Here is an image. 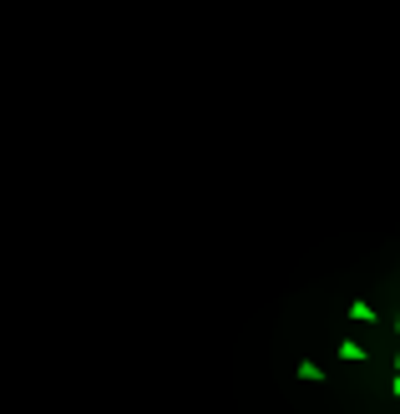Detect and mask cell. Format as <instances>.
Instances as JSON below:
<instances>
[{"mask_svg":"<svg viewBox=\"0 0 400 414\" xmlns=\"http://www.w3.org/2000/svg\"><path fill=\"white\" fill-rule=\"evenodd\" d=\"M350 318H355V323H375V309H370L365 298H355V303H350Z\"/></svg>","mask_w":400,"mask_h":414,"instance_id":"cell-1","label":"cell"},{"mask_svg":"<svg viewBox=\"0 0 400 414\" xmlns=\"http://www.w3.org/2000/svg\"><path fill=\"white\" fill-rule=\"evenodd\" d=\"M340 359H345V364H360V359H365V348L355 343V339H345V343H340Z\"/></svg>","mask_w":400,"mask_h":414,"instance_id":"cell-2","label":"cell"},{"mask_svg":"<svg viewBox=\"0 0 400 414\" xmlns=\"http://www.w3.org/2000/svg\"><path fill=\"white\" fill-rule=\"evenodd\" d=\"M294 374H299V379H309V384H320V379H324V369H320V364H299Z\"/></svg>","mask_w":400,"mask_h":414,"instance_id":"cell-3","label":"cell"},{"mask_svg":"<svg viewBox=\"0 0 400 414\" xmlns=\"http://www.w3.org/2000/svg\"><path fill=\"white\" fill-rule=\"evenodd\" d=\"M395 329H400V313H395Z\"/></svg>","mask_w":400,"mask_h":414,"instance_id":"cell-4","label":"cell"},{"mask_svg":"<svg viewBox=\"0 0 400 414\" xmlns=\"http://www.w3.org/2000/svg\"><path fill=\"white\" fill-rule=\"evenodd\" d=\"M395 369H400V354H395Z\"/></svg>","mask_w":400,"mask_h":414,"instance_id":"cell-5","label":"cell"}]
</instances>
